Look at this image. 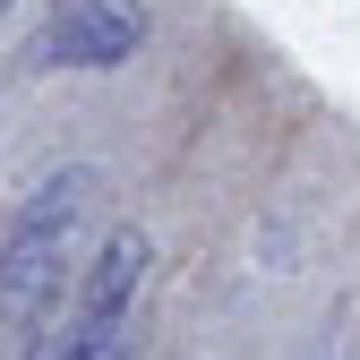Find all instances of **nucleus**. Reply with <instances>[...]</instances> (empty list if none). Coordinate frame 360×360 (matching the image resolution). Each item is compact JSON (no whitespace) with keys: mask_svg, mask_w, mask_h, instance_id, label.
Here are the masks:
<instances>
[{"mask_svg":"<svg viewBox=\"0 0 360 360\" xmlns=\"http://www.w3.org/2000/svg\"><path fill=\"white\" fill-rule=\"evenodd\" d=\"M103 223H112L103 163H52L9 206V223H0V326L18 343L69 318V292L103 249Z\"/></svg>","mask_w":360,"mask_h":360,"instance_id":"nucleus-1","label":"nucleus"},{"mask_svg":"<svg viewBox=\"0 0 360 360\" xmlns=\"http://www.w3.org/2000/svg\"><path fill=\"white\" fill-rule=\"evenodd\" d=\"M146 52V9L138 0H52V18L34 26L26 60L43 77H69V69H129Z\"/></svg>","mask_w":360,"mask_h":360,"instance_id":"nucleus-2","label":"nucleus"},{"mask_svg":"<svg viewBox=\"0 0 360 360\" xmlns=\"http://www.w3.org/2000/svg\"><path fill=\"white\" fill-rule=\"evenodd\" d=\"M0 9H9V0H0Z\"/></svg>","mask_w":360,"mask_h":360,"instance_id":"nucleus-3","label":"nucleus"}]
</instances>
